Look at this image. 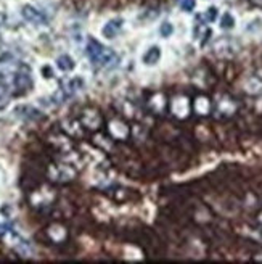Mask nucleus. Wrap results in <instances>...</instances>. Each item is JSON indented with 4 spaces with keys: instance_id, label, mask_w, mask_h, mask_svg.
Segmentation results:
<instances>
[{
    "instance_id": "obj_7",
    "label": "nucleus",
    "mask_w": 262,
    "mask_h": 264,
    "mask_svg": "<svg viewBox=\"0 0 262 264\" xmlns=\"http://www.w3.org/2000/svg\"><path fill=\"white\" fill-rule=\"evenodd\" d=\"M49 174L50 181L57 182V184H68L71 182L74 177H76V171H74V168L69 166V164H64V163H53L49 166Z\"/></svg>"
},
{
    "instance_id": "obj_2",
    "label": "nucleus",
    "mask_w": 262,
    "mask_h": 264,
    "mask_svg": "<svg viewBox=\"0 0 262 264\" xmlns=\"http://www.w3.org/2000/svg\"><path fill=\"white\" fill-rule=\"evenodd\" d=\"M0 242H4L8 247H12L13 250H16L23 256H27L31 254V245L27 240H24L18 232H15L12 229V225L8 224H0Z\"/></svg>"
},
{
    "instance_id": "obj_1",
    "label": "nucleus",
    "mask_w": 262,
    "mask_h": 264,
    "mask_svg": "<svg viewBox=\"0 0 262 264\" xmlns=\"http://www.w3.org/2000/svg\"><path fill=\"white\" fill-rule=\"evenodd\" d=\"M86 53L89 56V60L93 64L100 66V68H115V66L119 63V56L115 50H111L109 47H105L98 41L92 39V37L87 42Z\"/></svg>"
},
{
    "instance_id": "obj_12",
    "label": "nucleus",
    "mask_w": 262,
    "mask_h": 264,
    "mask_svg": "<svg viewBox=\"0 0 262 264\" xmlns=\"http://www.w3.org/2000/svg\"><path fill=\"white\" fill-rule=\"evenodd\" d=\"M21 15L26 21H29L35 26H45L47 23H49V18H47L41 10L34 8L32 5H24L21 8Z\"/></svg>"
},
{
    "instance_id": "obj_20",
    "label": "nucleus",
    "mask_w": 262,
    "mask_h": 264,
    "mask_svg": "<svg viewBox=\"0 0 262 264\" xmlns=\"http://www.w3.org/2000/svg\"><path fill=\"white\" fill-rule=\"evenodd\" d=\"M217 16H219V10L216 7H209L203 15H198V18L200 20H203L204 23H214L217 20Z\"/></svg>"
},
{
    "instance_id": "obj_6",
    "label": "nucleus",
    "mask_w": 262,
    "mask_h": 264,
    "mask_svg": "<svg viewBox=\"0 0 262 264\" xmlns=\"http://www.w3.org/2000/svg\"><path fill=\"white\" fill-rule=\"evenodd\" d=\"M238 108H240V105L235 98L232 95H227V93H222V95L214 102L212 111L216 113L219 118H232L237 115Z\"/></svg>"
},
{
    "instance_id": "obj_9",
    "label": "nucleus",
    "mask_w": 262,
    "mask_h": 264,
    "mask_svg": "<svg viewBox=\"0 0 262 264\" xmlns=\"http://www.w3.org/2000/svg\"><path fill=\"white\" fill-rule=\"evenodd\" d=\"M13 86L16 89L18 95H24V93H27L32 89V79H31V73H29V68H27V66L20 64V70L15 73Z\"/></svg>"
},
{
    "instance_id": "obj_19",
    "label": "nucleus",
    "mask_w": 262,
    "mask_h": 264,
    "mask_svg": "<svg viewBox=\"0 0 262 264\" xmlns=\"http://www.w3.org/2000/svg\"><path fill=\"white\" fill-rule=\"evenodd\" d=\"M57 66L61 70V71H72L74 70V66H76V63H74V60L71 58L69 55H61L58 56V60H57Z\"/></svg>"
},
{
    "instance_id": "obj_15",
    "label": "nucleus",
    "mask_w": 262,
    "mask_h": 264,
    "mask_svg": "<svg viewBox=\"0 0 262 264\" xmlns=\"http://www.w3.org/2000/svg\"><path fill=\"white\" fill-rule=\"evenodd\" d=\"M124 26V20L123 18H115V20H109L105 26H103V36L106 37V39H115V37L121 32Z\"/></svg>"
},
{
    "instance_id": "obj_17",
    "label": "nucleus",
    "mask_w": 262,
    "mask_h": 264,
    "mask_svg": "<svg viewBox=\"0 0 262 264\" xmlns=\"http://www.w3.org/2000/svg\"><path fill=\"white\" fill-rule=\"evenodd\" d=\"M142 60L146 66H153L156 64L158 61L161 60V49L158 45H153V47H149V49L143 53L142 56Z\"/></svg>"
},
{
    "instance_id": "obj_4",
    "label": "nucleus",
    "mask_w": 262,
    "mask_h": 264,
    "mask_svg": "<svg viewBox=\"0 0 262 264\" xmlns=\"http://www.w3.org/2000/svg\"><path fill=\"white\" fill-rule=\"evenodd\" d=\"M79 121L84 126V129L92 130V132L100 130L103 127V124H105V118H103L100 110L95 107H87L86 110H84L79 116Z\"/></svg>"
},
{
    "instance_id": "obj_25",
    "label": "nucleus",
    "mask_w": 262,
    "mask_h": 264,
    "mask_svg": "<svg viewBox=\"0 0 262 264\" xmlns=\"http://www.w3.org/2000/svg\"><path fill=\"white\" fill-rule=\"evenodd\" d=\"M249 4L256 8H262V0H249Z\"/></svg>"
},
{
    "instance_id": "obj_23",
    "label": "nucleus",
    "mask_w": 262,
    "mask_h": 264,
    "mask_svg": "<svg viewBox=\"0 0 262 264\" xmlns=\"http://www.w3.org/2000/svg\"><path fill=\"white\" fill-rule=\"evenodd\" d=\"M160 32H161L163 37H171L172 32H174V26H172L169 21H164V23L161 24V27H160Z\"/></svg>"
},
{
    "instance_id": "obj_22",
    "label": "nucleus",
    "mask_w": 262,
    "mask_h": 264,
    "mask_svg": "<svg viewBox=\"0 0 262 264\" xmlns=\"http://www.w3.org/2000/svg\"><path fill=\"white\" fill-rule=\"evenodd\" d=\"M179 7L182 8L183 12L190 13V12H193V10H195L196 2H195V0H179Z\"/></svg>"
},
{
    "instance_id": "obj_11",
    "label": "nucleus",
    "mask_w": 262,
    "mask_h": 264,
    "mask_svg": "<svg viewBox=\"0 0 262 264\" xmlns=\"http://www.w3.org/2000/svg\"><path fill=\"white\" fill-rule=\"evenodd\" d=\"M212 108H214V102L206 93H198L195 98H192V111L196 116L201 118L209 116L212 113Z\"/></svg>"
},
{
    "instance_id": "obj_3",
    "label": "nucleus",
    "mask_w": 262,
    "mask_h": 264,
    "mask_svg": "<svg viewBox=\"0 0 262 264\" xmlns=\"http://www.w3.org/2000/svg\"><path fill=\"white\" fill-rule=\"evenodd\" d=\"M169 113L175 119H186L192 115V98L185 93H177L169 100Z\"/></svg>"
},
{
    "instance_id": "obj_26",
    "label": "nucleus",
    "mask_w": 262,
    "mask_h": 264,
    "mask_svg": "<svg viewBox=\"0 0 262 264\" xmlns=\"http://www.w3.org/2000/svg\"><path fill=\"white\" fill-rule=\"evenodd\" d=\"M256 221H257V224L260 225V229H262V210L257 213V216H256Z\"/></svg>"
},
{
    "instance_id": "obj_5",
    "label": "nucleus",
    "mask_w": 262,
    "mask_h": 264,
    "mask_svg": "<svg viewBox=\"0 0 262 264\" xmlns=\"http://www.w3.org/2000/svg\"><path fill=\"white\" fill-rule=\"evenodd\" d=\"M106 132L108 136L116 140V142H124V140H129L132 130H130V126L123 119V118H111L106 122Z\"/></svg>"
},
{
    "instance_id": "obj_8",
    "label": "nucleus",
    "mask_w": 262,
    "mask_h": 264,
    "mask_svg": "<svg viewBox=\"0 0 262 264\" xmlns=\"http://www.w3.org/2000/svg\"><path fill=\"white\" fill-rule=\"evenodd\" d=\"M146 108L149 113H153L155 116H163L169 111V98L164 92L155 90L148 95L146 98Z\"/></svg>"
},
{
    "instance_id": "obj_21",
    "label": "nucleus",
    "mask_w": 262,
    "mask_h": 264,
    "mask_svg": "<svg viewBox=\"0 0 262 264\" xmlns=\"http://www.w3.org/2000/svg\"><path fill=\"white\" fill-rule=\"evenodd\" d=\"M220 27L222 29H233L235 27V16L230 12H226L220 18Z\"/></svg>"
},
{
    "instance_id": "obj_13",
    "label": "nucleus",
    "mask_w": 262,
    "mask_h": 264,
    "mask_svg": "<svg viewBox=\"0 0 262 264\" xmlns=\"http://www.w3.org/2000/svg\"><path fill=\"white\" fill-rule=\"evenodd\" d=\"M45 232H47V235H49V239L55 243H63L64 240L68 239V229L60 222L50 224Z\"/></svg>"
},
{
    "instance_id": "obj_14",
    "label": "nucleus",
    "mask_w": 262,
    "mask_h": 264,
    "mask_svg": "<svg viewBox=\"0 0 262 264\" xmlns=\"http://www.w3.org/2000/svg\"><path fill=\"white\" fill-rule=\"evenodd\" d=\"M243 90L251 97L262 95V78L260 76H249L243 82Z\"/></svg>"
},
{
    "instance_id": "obj_18",
    "label": "nucleus",
    "mask_w": 262,
    "mask_h": 264,
    "mask_svg": "<svg viewBox=\"0 0 262 264\" xmlns=\"http://www.w3.org/2000/svg\"><path fill=\"white\" fill-rule=\"evenodd\" d=\"M15 115H18L20 118H24V119H39V118H42V113L39 110H35L34 107H29V105L18 107L15 110Z\"/></svg>"
},
{
    "instance_id": "obj_10",
    "label": "nucleus",
    "mask_w": 262,
    "mask_h": 264,
    "mask_svg": "<svg viewBox=\"0 0 262 264\" xmlns=\"http://www.w3.org/2000/svg\"><path fill=\"white\" fill-rule=\"evenodd\" d=\"M238 49H240L238 42L235 39H232V37H220V39H217L216 44H214V53L217 56H222V58H232V56H235Z\"/></svg>"
},
{
    "instance_id": "obj_24",
    "label": "nucleus",
    "mask_w": 262,
    "mask_h": 264,
    "mask_svg": "<svg viewBox=\"0 0 262 264\" xmlns=\"http://www.w3.org/2000/svg\"><path fill=\"white\" fill-rule=\"evenodd\" d=\"M8 97V86L5 81H0V102Z\"/></svg>"
},
{
    "instance_id": "obj_16",
    "label": "nucleus",
    "mask_w": 262,
    "mask_h": 264,
    "mask_svg": "<svg viewBox=\"0 0 262 264\" xmlns=\"http://www.w3.org/2000/svg\"><path fill=\"white\" fill-rule=\"evenodd\" d=\"M84 87H86V82H84L82 78H72L63 82V92L66 95H74V93L81 92Z\"/></svg>"
}]
</instances>
